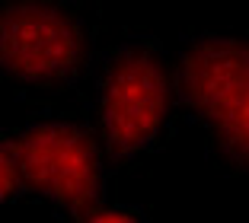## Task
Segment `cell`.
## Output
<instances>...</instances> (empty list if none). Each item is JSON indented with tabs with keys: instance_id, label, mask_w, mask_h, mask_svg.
<instances>
[{
	"instance_id": "obj_1",
	"label": "cell",
	"mask_w": 249,
	"mask_h": 223,
	"mask_svg": "<svg viewBox=\"0 0 249 223\" xmlns=\"http://www.w3.org/2000/svg\"><path fill=\"white\" fill-rule=\"evenodd\" d=\"M173 67L163 45L131 35L103 51L93 64V131L106 156L131 163L157 150L173 118Z\"/></svg>"
},
{
	"instance_id": "obj_2",
	"label": "cell",
	"mask_w": 249,
	"mask_h": 223,
	"mask_svg": "<svg viewBox=\"0 0 249 223\" xmlns=\"http://www.w3.org/2000/svg\"><path fill=\"white\" fill-rule=\"evenodd\" d=\"M173 86L208 150L227 169L249 172V35L198 32L185 38Z\"/></svg>"
},
{
	"instance_id": "obj_3",
	"label": "cell",
	"mask_w": 249,
	"mask_h": 223,
	"mask_svg": "<svg viewBox=\"0 0 249 223\" xmlns=\"http://www.w3.org/2000/svg\"><path fill=\"white\" fill-rule=\"evenodd\" d=\"M22 191L64 214L106 198V150L93 124L64 112H38L3 134Z\"/></svg>"
},
{
	"instance_id": "obj_4",
	"label": "cell",
	"mask_w": 249,
	"mask_h": 223,
	"mask_svg": "<svg viewBox=\"0 0 249 223\" xmlns=\"http://www.w3.org/2000/svg\"><path fill=\"white\" fill-rule=\"evenodd\" d=\"M89 32L67 0H0V77L61 89L80 77Z\"/></svg>"
},
{
	"instance_id": "obj_5",
	"label": "cell",
	"mask_w": 249,
	"mask_h": 223,
	"mask_svg": "<svg viewBox=\"0 0 249 223\" xmlns=\"http://www.w3.org/2000/svg\"><path fill=\"white\" fill-rule=\"evenodd\" d=\"M67 217L83 220V223H134V220H147V210L99 198V201L87 204V207H77L73 214H67Z\"/></svg>"
},
{
	"instance_id": "obj_6",
	"label": "cell",
	"mask_w": 249,
	"mask_h": 223,
	"mask_svg": "<svg viewBox=\"0 0 249 223\" xmlns=\"http://www.w3.org/2000/svg\"><path fill=\"white\" fill-rule=\"evenodd\" d=\"M19 194H22V182H19V175H16V166H13L10 150H7V140L0 134V207L13 204Z\"/></svg>"
}]
</instances>
